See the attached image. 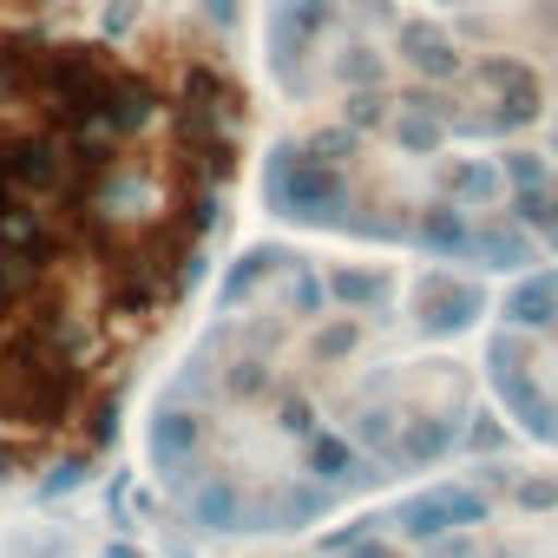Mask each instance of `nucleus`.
<instances>
[{
    "mask_svg": "<svg viewBox=\"0 0 558 558\" xmlns=\"http://www.w3.org/2000/svg\"><path fill=\"white\" fill-rule=\"evenodd\" d=\"M381 73H388V66H381L375 47H349V53H342V80H349V86H381Z\"/></svg>",
    "mask_w": 558,
    "mask_h": 558,
    "instance_id": "4",
    "label": "nucleus"
},
{
    "mask_svg": "<svg viewBox=\"0 0 558 558\" xmlns=\"http://www.w3.org/2000/svg\"><path fill=\"white\" fill-rule=\"evenodd\" d=\"M204 14H210V27H230L236 21V0H204Z\"/></svg>",
    "mask_w": 558,
    "mask_h": 558,
    "instance_id": "8",
    "label": "nucleus"
},
{
    "mask_svg": "<svg viewBox=\"0 0 558 558\" xmlns=\"http://www.w3.org/2000/svg\"><path fill=\"white\" fill-rule=\"evenodd\" d=\"M453 191L486 197V191H493V165H460V171H453Z\"/></svg>",
    "mask_w": 558,
    "mask_h": 558,
    "instance_id": "5",
    "label": "nucleus"
},
{
    "mask_svg": "<svg viewBox=\"0 0 558 558\" xmlns=\"http://www.w3.org/2000/svg\"><path fill=\"white\" fill-rule=\"evenodd\" d=\"M336 21V0H276L269 14V53L276 60H303V47H316V34Z\"/></svg>",
    "mask_w": 558,
    "mask_h": 558,
    "instance_id": "1",
    "label": "nucleus"
},
{
    "mask_svg": "<svg viewBox=\"0 0 558 558\" xmlns=\"http://www.w3.org/2000/svg\"><path fill=\"white\" fill-rule=\"evenodd\" d=\"M395 47L408 53V66H414L421 80H453V73H460V53H453V40H447L434 21H401Z\"/></svg>",
    "mask_w": 558,
    "mask_h": 558,
    "instance_id": "2",
    "label": "nucleus"
},
{
    "mask_svg": "<svg viewBox=\"0 0 558 558\" xmlns=\"http://www.w3.org/2000/svg\"><path fill=\"white\" fill-rule=\"evenodd\" d=\"M381 106H388V99H375V93H368V99H349V119H355V125H381Z\"/></svg>",
    "mask_w": 558,
    "mask_h": 558,
    "instance_id": "6",
    "label": "nucleus"
},
{
    "mask_svg": "<svg viewBox=\"0 0 558 558\" xmlns=\"http://www.w3.org/2000/svg\"><path fill=\"white\" fill-rule=\"evenodd\" d=\"M506 171H512V178H519L525 191L538 184V158H532V151H512V158H506Z\"/></svg>",
    "mask_w": 558,
    "mask_h": 558,
    "instance_id": "7",
    "label": "nucleus"
},
{
    "mask_svg": "<svg viewBox=\"0 0 558 558\" xmlns=\"http://www.w3.org/2000/svg\"><path fill=\"white\" fill-rule=\"evenodd\" d=\"M395 138H401L408 151H427V145H440V119H434L421 99H408V106L395 112Z\"/></svg>",
    "mask_w": 558,
    "mask_h": 558,
    "instance_id": "3",
    "label": "nucleus"
}]
</instances>
